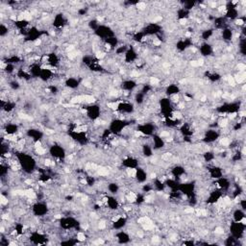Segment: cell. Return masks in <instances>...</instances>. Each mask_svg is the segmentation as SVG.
<instances>
[{
	"label": "cell",
	"instance_id": "1",
	"mask_svg": "<svg viewBox=\"0 0 246 246\" xmlns=\"http://www.w3.org/2000/svg\"><path fill=\"white\" fill-rule=\"evenodd\" d=\"M32 211L36 217H44L48 211V208L47 205L44 203L37 202L36 204L32 205Z\"/></svg>",
	"mask_w": 246,
	"mask_h": 246
},
{
	"label": "cell",
	"instance_id": "11",
	"mask_svg": "<svg viewBox=\"0 0 246 246\" xmlns=\"http://www.w3.org/2000/svg\"><path fill=\"white\" fill-rule=\"evenodd\" d=\"M76 239L78 241H80V242L85 241L87 239V236H86V234L84 232H78V233H77V235H76Z\"/></svg>",
	"mask_w": 246,
	"mask_h": 246
},
{
	"label": "cell",
	"instance_id": "6",
	"mask_svg": "<svg viewBox=\"0 0 246 246\" xmlns=\"http://www.w3.org/2000/svg\"><path fill=\"white\" fill-rule=\"evenodd\" d=\"M66 85L67 88H71V89H74L76 88H78L79 86V81L77 80L76 78H73V77H69L66 80Z\"/></svg>",
	"mask_w": 246,
	"mask_h": 246
},
{
	"label": "cell",
	"instance_id": "12",
	"mask_svg": "<svg viewBox=\"0 0 246 246\" xmlns=\"http://www.w3.org/2000/svg\"><path fill=\"white\" fill-rule=\"evenodd\" d=\"M136 8L138 11H144V10L147 8V5H146V3H144V2H137L136 5Z\"/></svg>",
	"mask_w": 246,
	"mask_h": 246
},
{
	"label": "cell",
	"instance_id": "7",
	"mask_svg": "<svg viewBox=\"0 0 246 246\" xmlns=\"http://www.w3.org/2000/svg\"><path fill=\"white\" fill-rule=\"evenodd\" d=\"M179 91H180V88L177 85H169L166 88V90H165L166 94L169 95V96H171L173 94H178Z\"/></svg>",
	"mask_w": 246,
	"mask_h": 246
},
{
	"label": "cell",
	"instance_id": "2",
	"mask_svg": "<svg viewBox=\"0 0 246 246\" xmlns=\"http://www.w3.org/2000/svg\"><path fill=\"white\" fill-rule=\"evenodd\" d=\"M135 179H136L138 183H143V182L146 181V179H147V173L144 171L143 168H136V173Z\"/></svg>",
	"mask_w": 246,
	"mask_h": 246
},
{
	"label": "cell",
	"instance_id": "10",
	"mask_svg": "<svg viewBox=\"0 0 246 246\" xmlns=\"http://www.w3.org/2000/svg\"><path fill=\"white\" fill-rule=\"evenodd\" d=\"M119 189H120L119 184H116V183H111V184H109L107 186V190H109L111 193H113V194H116L118 192Z\"/></svg>",
	"mask_w": 246,
	"mask_h": 246
},
{
	"label": "cell",
	"instance_id": "13",
	"mask_svg": "<svg viewBox=\"0 0 246 246\" xmlns=\"http://www.w3.org/2000/svg\"><path fill=\"white\" fill-rule=\"evenodd\" d=\"M244 23H245V20L243 19H237L235 21L236 26H244L245 25Z\"/></svg>",
	"mask_w": 246,
	"mask_h": 246
},
{
	"label": "cell",
	"instance_id": "3",
	"mask_svg": "<svg viewBox=\"0 0 246 246\" xmlns=\"http://www.w3.org/2000/svg\"><path fill=\"white\" fill-rule=\"evenodd\" d=\"M121 88L123 90H127V91H132L134 88H136V82L134 80H126L124 82H122Z\"/></svg>",
	"mask_w": 246,
	"mask_h": 246
},
{
	"label": "cell",
	"instance_id": "8",
	"mask_svg": "<svg viewBox=\"0 0 246 246\" xmlns=\"http://www.w3.org/2000/svg\"><path fill=\"white\" fill-rule=\"evenodd\" d=\"M221 37L223 38L224 40H231L233 39V31L230 28H225L223 29V32L221 33Z\"/></svg>",
	"mask_w": 246,
	"mask_h": 246
},
{
	"label": "cell",
	"instance_id": "9",
	"mask_svg": "<svg viewBox=\"0 0 246 246\" xmlns=\"http://www.w3.org/2000/svg\"><path fill=\"white\" fill-rule=\"evenodd\" d=\"M233 217H234V220L235 222H239L243 217H244V211L243 210H240V209H238L234 211L233 213Z\"/></svg>",
	"mask_w": 246,
	"mask_h": 246
},
{
	"label": "cell",
	"instance_id": "4",
	"mask_svg": "<svg viewBox=\"0 0 246 246\" xmlns=\"http://www.w3.org/2000/svg\"><path fill=\"white\" fill-rule=\"evenodd\" d=\"M199 51L201 52V55L202 56H209L212 53V46L211 44H208V43H203L201 46H200L199 48Z\"/></svg>",
	"mask_w": 246,
	"mask_h": 246
},
{
	"label": "cell",
	"instance_id": "5",
	"mask_svg": "<svg viewBox=\"0 0 246 246\" xmlns=\"http://www.w3.org/2000/svg\"><path fill=\"white\" fill-rule=\"evenodd\" d=\"M116 239L118 240L119 243H128L130 240V236L126 232H120L116 234Z\"/></svg>",
	"mask_w": 246,
	"mask_h": 246
}]
</instances>
